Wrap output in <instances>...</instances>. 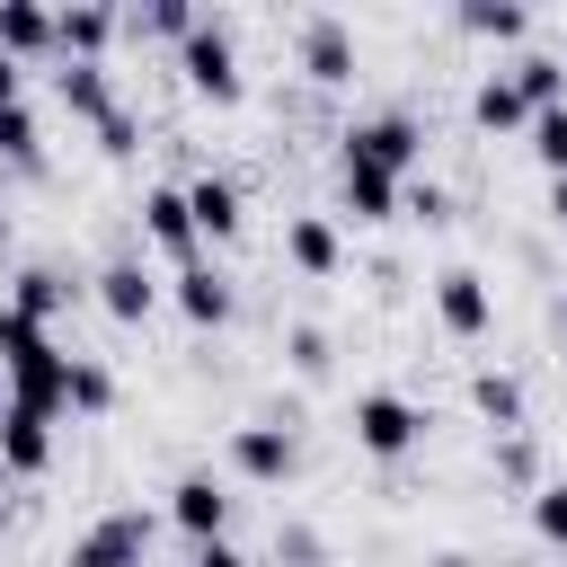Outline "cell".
I'll return each instance as SVG.
<instances>
[{"instance_id": "obj_1", "label": "cell", "mask_w": 567, "mask_h": 567, "mask_svg": "<svg viewBox=\"0 0 567 567\" xmlns=\"http://www.w3.org/2000/svg\"><path fill=\"white\" fill-rule=\"evenodd\" d=\"M62 346H53V328H35L27 310H9L0 301V381H9V399L18 408H35V416H62Z\"/></svg>"}, {"instance_id": "obj_2", "label": "cell", "mask_w": 567, "mask_h": 567, "mask_svg": "<svg viewBox=\"0 0 567 567\" xmlns=\"http://www.w3.org/2000/svg\"><path fill=\"white\" fill-rule=\"evenodd\" d=\"M177 80L195 89V97H213V106H239V35H230V18H195L186 27V44H177Z\"/></svg>"}, {"instance_id": "obj_3", "label": "cell", "mask_w": 567, "mask_h": 567, "mask_svg": "<svg viewBox=\"0 0 567 567\" xmlns=\"http://www.w3.org/2000/svg\"><path fill=\"white\" fill-rule=\"evenodd\" d=\"M337 151H346V159H372V168H390V177H416V168H425V124H416L408 106H390V115L346 124Z\"/></svg>"}, {"instance_id": "obj_4", "label": "cell", "mask_w": 567, "mask_h": 567, "mask_svg": "<svg viewBox=\"0 0 567 567\" xmlns=\"http://www.w3.org/2000/svg\"><path fill=\"white\" fill-rule=\"evenodd\" d=\"M346 425H354V443H363L372 461H399V452H416V443H425V408H416L408 390H363Z\"/></svg>"}, {"instance_id": "obj_5", "label": "cell", "mask_w": 567, "mask_h": 567, "mask_svg": "<svg viewBox=\"0 0 567 567\" xmlns=\"http://www.w3.org/2000/svg\"><path fill=\"white\" fill-rule=\"evenodd\" d=\"M142 558H151V514H142V505L97 514V523L62 549V567H142Z\"/></svg>"}, {"instance_id": "obj_6", "label": "cell", "mask_w": 567, "mask_h": 567, "mask_svg": "<svg viewBox=\"0 0 567 567\" xmlns=\"http://www.w3.org/2000/svg\"><path fill=\"white\" fill-rule=\"evenodd\" d=\"M230 470H239V478H257V487H284V478L301 470V434H292L284 416H257V425H239V434H230Z\"/></svg>"}, {"instance_id": "obj_7", "label": "cell", "mask_w": 567, "mask_h": 567, "mask_svg": "<svg viewBox=\"0 0 567 567\" xmlns=\"http://www.w3.org/2000/svg\"><path fill=\"white\" fill-rule=\"evenodd\" d=\"M434 319H443L452 337H487V328H496V292H487V275L443 266V275H434Z\"/></svg>"}, {"instance_id": "obj_8", "label": "cell", "mask_w": 567, "mask_h": 567, "mask_svg": "<svg viewBox=\"0 0 567 567\" xmlns=\"http://www.w3.org/2000/svg\"><path fill=\"white\" fill-rule=\"evenodd\" d=\"M168 523L204 549V540H221V523H230V487L213 478V470H186L177 487H168Z\"/></svg>"}, {"instance_id": "obj_9", "label": "cell", "mask_w": 567, "mask_h": 567, "mask_svg": "<svg viewBox=\"0 0 567 567\" xmlns=\"http://www.w3.org/2000/svg\"><path fill=\"white\" fill-rule=\"evenodd\" d=\"M115 9L106 0H71V9H53V62H106V44H115Z\"/></svg>"}, {"instance_id": "obj_10", "label": "cell", "mask_w": 567, "mask_h": 567, "mask_svg": "<svg viewBox=\"0 0 567 567\" xmlns=\"http://www.w3.org/2000/svg\"><path fill=\"white\" fill-rule=\"evenodd\" d=\"M168 301L186 310V328H230V310H239V292H230V275H221V266H204V257L168 275Z\"/></svg>"}, {"instance_id": "obj_11", "label": "cell", "mask_w": 567, "mask_h": 567, "mask_svg": "<svg viewBox=\"0 0 567 567\" xmlns=\"http://www.w3.org/2000/svg\"><path fill=\"white\" fill-rule=\"evenodd\" d=\"M0 470L9 478H44L53 470V416H35V408H0Z\"/></svg>"}, {"instance_id": "obj_12", "label": "cell", "mask_w": 567, "mask_h": 567, "mask_svg": "<svg viewBox=\"0 0 567 567\" xmlns=\"http://www.w3.org/2000/svg\"><path fill=\"white\" fill-rule=\"evenodd\" d=\"M301 71H310L319 89H346V80H354V27L328 18V9L301 18Z\"/></svg>"}, {"instance_id": "obj_13", "label": "cell", "mask_w": 567, "mask_h": 567, "mask_svg": "<svg viewBox=\"0 0 567 567\" xmlns=\"http://www.w3.org/2000/svg\"><path fill=\"white\" fill-rule=\"evenodd\" d=\"M97 310H106V319H124V328H142V319L159 310L151 266H142V257H106V266H97Z\"/></svg>"}, {"instance_id": "obj_14", "label": "cell", "mask_w": 567, "mask_h": 567, "mask_svg": "<svg viewBox=\"0 0 567 567\" xmlns=\"http://www.w3.org/2000/svg\"><path fill=\"white\" fill-rule=\"evenodd\" d=\"M142 239L151 248H168L177 266H195V221H186V186H142Z\"/></svg>"}, {"instance_id": "obj_15", "label": "cell", "mask_w": 567, "mask_h": 567, "mask_svg": "<svg viewBox=\"0 0 567 567\" xmlns=\"http://www.w3.org/2000/svg\"><path fill=\"white\" fill-rule=\"evenodd\" d=\"M337 195H346L354 221H390V213H399V177L372 168V159H346V151H337Z\"/></svg>"}, {"instance_id": "obj_16", "label": "cell", "mask_w": 567, "mask_h": 567, "mask_svg": "<svg viewBox=\"0 0 567 567\" xmlns=\"http://www.w3.org/2000/svg\"><path fill=\"white\" fill-rule=\"evenodd\" d=\"M186 221H195V239H239V221H248V213H239V186L213 177V168L186 177Z\"/></svg>"}, {"instance_id": "obj_17", "label": "cell", "mask_w": 567, "mask_h": 567, "mask_svg": "<svg viewBox=\"0 0 567 567\" xmlns=\"http://www.w3.org/2000/svg\"><path fill=\"white\" fill-rule=\"evenodd\" d=\"M284 257H292L301 275H337V266H346V239H337L328 213H292V221H284Z\"/></svg>"}, {"instance_id": "obj_18", "label": "cell", "mask_w": 567, "mask_h": 567, "mask_svg": "<svg viewBox=\"0 0 567 567\" xmlns=\"http://www.w3.org/2000/svg\"><path fill=\"white\" fill-rule=\"evenodd\" d=\"M71 292H80V284H71V275H62V266H44V257H35V266H18V275H9V310H27V319H35V328H53V310H62V301H71Z\"/></svg>"}, {"instance_id": "obj_19", "label": "cell", "mask_w": 567, "mask_h": 567, "mask_svg": "<svg viewBox=\"0 0 567 567\" xmlns=\"http://www.w3.org/2000/svg\"><path fill=\"white\" fill-rule=\"evenodd\" d=\"M53 97H62L71 115H89V124H97L106 106H124L115 80H106V62H62V71H53Z\"/></svg>"}, {"instance_id": "obj_20", "label": "cell", "mask_w": 567, "mask_h": 567, "mask_svg": "<svg viewBox=\"0 0 567 567\" xmlns=\"http://www.w3.org/2000/svg\"><path fill=\"white\" fill-rule=\"evenodd\" d=\"M0 53H9V62L53 53V9H44V0H0Z\"/></svg>"}, {"instance_id": "obj_21", "label": "cell", "mask_w": 567, "mask_h": 567, "mask_svg": "<svg viewBox=\"0 0 567 567\" xmlns=\"http://www.w3.org/2000/svg\"><path fill=\"white\" fill-rule=\"evenodd\" d=\"M505 80H514V97H523L532 115H549V106H567V62H558V53H523V62L505 71Z\"/></svg>"}, {"instance_id": "obj_22", "label": "cell", "mask_w": 567, "mask_h": 567, "mask_svg": "<svg viewBox=\"0 0 567 567\" xmlns=\"http://www.w3.org/2000/svg\"><path fill=\"white\" fill-rule=\"evenodd\" d=\"M62 408H71V416H106V408H115V372H106L97 354H71V363H62Z\"/></svg>"}, {"instance_id": "obj_23", "label": "cell", "mask_w": 567, "mask_h": 567, "mask_svg": "<svg viewBox=\"0 0 567 567\" xmlns=\"http://www.w3.org/2000/svg\"><path fill=\"white\" fill-rule=\"evenodd\" d=\"M470 408H478L496 434H523V381H514V372H496V363L470 372Z\"/></svg>"}, {"instance_id": "obj_24", "label": "cell", "mask_w": 567, "mask_h": 567, "mask_svg": "<svg viewBox=\"0 0 567 567\" xmlns=\"http://www.w3.org/2000/svg\"><path fill=\"white\" fill-rule=\"evenodd\" d=\"M452 18H461V35H487V44H514V35H532V9H523V0H461Z\"/></svg>"}, {"instance_id": "obj_25", "label": "cell", "mask_w": 567, "mask_h": 567, "mask_svg": "<svg viewBox=\"0 0 567 567\" xmlns=\"http://www.w3.org/2000/svg\"><path fill=\"white\" fill-rule=\"evenodd\" d=\"M470 124H478V133H514V124H532V106L514 97V80H505V71H487V80L470 89Z\"/></svg>"}, {"instance_id": "obj_26", "label": "cell", "mask_w": 567, "mask_h": 567, "mask_svg": "<svg viewBox=\"0 0 567 567\" xmlns=\"http://www.w3.org/2000/svg\"><path fill=\"white\" fill-rule=\"evenodd\" d=\"M195 18H204L195 0H142L124 27H133V35H168V44H186V27H195Z\"/></svg>"}, {"instance_id": "obj_27", "label": "cell", "mask_w": 567, "mask_h": 567, "mask_svg": "<svg viewBox=\"0 0 567 567\" xmlns=\"http://www.w3.org/2000/svg\"><path fill=\"white\" fill-rule=\"evenodd\" d=\"M284 363H292V372H310V381H319V372H328V363H337V346H328V328H310V319H292V328H284Z\"/></svg>"}, {"instance_id": "obj_28", "label": "cell", "mask_w": 567, "mask_h": 567, "mask_svg": "<svg viewBox=\"0 0 567 567\" xmlns=\"http://www.w3.org/2000/svg\"><path fill=\"white\" fill-rule=\"evenodd\" d=\"M523 133H532V159H540L549 177H567V106H549V115H532Z\"/></svg>"}, {"instance_id": "obj_29", "label": "cell", "mask_w": 567, "mask_h": 567, "mask_svg": "<svg viewBox=\"0 0 567 567\" xmlns=\"http://www.w3.org/2000/svg\"><path fill=\"white\" fill-rule=\"evenodd\" d=\"M532 532H540L549 549H567V478H540V487H532Z\"/></svg>"}, {"instance_id": "obj_30", "label": "cell", "mask_w": 567, "mask_h": 567, "mask_svg": "<svg viewBox=\"0 0 567 567\" xmlns=\"http://www.w3.org/2000/svg\"><path fill=\"white\" fill-rule=\"evenodd\" d=\"M97 151H106V159H133V151H142V115H133V106H106V115H97Z\"/></svg>"}, {"instance_id": "obj_31", "label": "cell", "mask_w": 567, "mask_h": 567, "mask_svg": "<svg viewBox=\"0 0 567 567\" xmlns=\"http://www.w3.org/2000/svg\"><path fill=\"white\" fill-rule=\"evenodd\" d=\"M275 558H284V567H328V540H319L310 523H275Z\"/></svg>"}, {"instance_id": "obj_32", "label": "cell", "mask_w": 567, "mask_h": 567, "mask_svg": "<svg viewBox=\"0 0 567 567\" xmlns=\"http://www.w3.org/2000/svg\"><path fill=\"white\" fill-rule=\"evenodd\" d=\"M0 159L35 168V115H27V97H18V106H0Z\"/></svg>"}, {"instance_id": "obj_33", "label": "cell", "mask_w": 567, "mask_h": 567, "mask_svg": "<svg viewBox=\"0 0 567 567\" xmlns=\"http://www.w3.org/2000/svg\"><path fill=\"white\" fill-rule=\"evenodd\" d=\"M408 213H416V221L434 230V221H452V195H443L434 177H416V186H408Z\"/></svg>"}, {"instance_id": "obj_34", "label": "cell", "mask_w": 567, "mask_h": 567, "mask_svg": "<svg viewBox=\"0 0 567 567\" xmlns=\"http://www.w3.org/2000/svg\"><path fill=\"white\" fill-rule=\"evenodd\" d=\"M496 461H505V478H532V470H540V452H532L523 434H505V443H496Z\"/></svg>"}, {"instance_id": "obj_35", "label": "cell", "mask_w": 567, "mask_h": 567, "mask_svg": "<svg viewBox=\"0 0 567 567\" xmlns=\"http://www.w3.org/2000/svg\"><path fill=\"white\" fill-rule=\"evenodd\" d=\"M186 567H257V558H239V549H230V540H204V549H195V558H186Z\"/></svg>"}, {"instance_id": "obj_36", "label": "cell", "mask_w": 567, "mask_h": 567, "mask_svg": "<svg viewBox=\"0 0 567 567\" xmlns=\"http://www.w3.org/2000/svg\"><path fill=\"white\" fill-rule=\"evenodd\" d=\"M18 97H27V71H18L9 53H0V106H18Z\"/></svg>"}, {"instance_id": "obj_37", "label": "cell", "mask_w": 567, "mask_h": 567, "mask_svg": "<svg viewBox=\"0 0 567 567\" xmlns=\"http://www.w3.org/2000/svg\"><path fill=\"white\" fill-rule=\"evenodd\" d=\"M549 221H567V177H549Z\"/></svg>"}, {"instance_id": "obj_38", "label": "cell", "mask_w": 567, "mask_h": 567, "mask_svg": "<svg viewBox=\"0 0 567 567\" xmlns=\"http://www.w3.org/2000/svg\"><path fill=\"white\" fill-rule=\"evenodd\" d=\"M558 337H567V284H558Z\"/></svg>"}, {"instance_id": "obj_39", "label": "cell", "mask_w": 567, "mask_h": 567, "mask_svg": "<svg viewBox=\"0 0 567 567\" xmlns=\"http://www.w3.org/2000/svg\"><path fill=\"white\" fill-rule=\"evenodd\" d=\"M0 239H9V213H0Z\"/></svg>"}, {"instance_id": "obj_40", "label": "cell", "mask_w": 567, "mask_h": 567, "mask_svg": "<svg viewBox=\"0 0 567 567\" xmlns=\"http://www.w3.org/2000/svg\"><path fill=\"white\" fill-rule=\"evenodd\" d=\"M0 408H9V390H0Z\"/></svg>"}]
</instances>
